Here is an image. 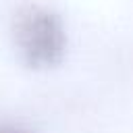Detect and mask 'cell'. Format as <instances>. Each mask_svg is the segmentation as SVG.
Here are the masks:
<instances>
[{"instance_id": "obj_1", "label": "cell", "mask_w": 133, "mask_h": 133, "mask_svg": "<svg viewBox=\"0 0 133 133\" xmlns=\"http://www.w3.org/2000/svg\"><path fill=\"white\" fill-rule=\"evenodd\" d=\"M21 46L33 62H52L62 46V31L58 23L48 15L33 10L29 12L19 29Z\"/></svg>"}, {"instance_id": "obj_2", "label": "cell", "mask_w": 133, "mask_h": 133, "mask_svg": "<svg viewBox=\"0 0 133 133\" xmlns=\"http://www.w3.org/2000/svg\"><path fill=\"white\" fill-rule=\"evenodd\" d=\"M0 133H25V131H19L15 127H0Z\"/></svg>"}]
</instances>
